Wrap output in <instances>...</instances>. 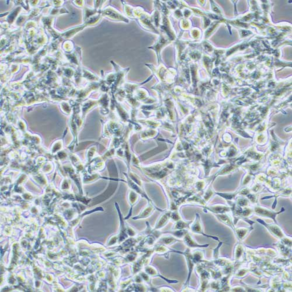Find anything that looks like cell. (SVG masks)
Segmentation results:
<instances>
[{"mask_svg": "<svg viewBox=\"0 0 292 292\" xmlns=\"http://www.w3.org/2000/svg\"><path fill=\"white\" fill-rule=\"evenodd\" d=\"M255 210H256V211L258 214H262V215H264V216H266L270 217H271V218H272L275 220V216H276V213H272L270 211H268V210H264V209H260V208H256Z\"/></svg>", "mask_w": 292, "mask_h": 292, "instance_id": "obj_1", "label": "cell"}]
</instances>
